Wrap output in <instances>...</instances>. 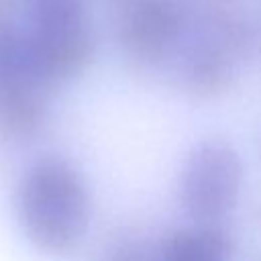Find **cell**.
<instances>
[{
  "label": "cell",
  "mask_w": 261,
  "mask_h": 261,
  "mask_svg": "<svg viewBox=\"0 0 261 261\" xmlns=\"http://www.w3.org/2000/svg\"><path fill=\"white\" fill-rule=\"evenodd\" d=\"M53 92L33 61L20 24L0 22V139L20 145L43 135Z\"/></svg>",
  "instance_id": "3957f363"
},
{
  "label": "cell",
  "mask_w": 261,
  "mask_h": 261,
  "mask_svg": "<svg viewBox=\"0 0 261 261\" xmlns=\"http://www.w3.org/2000/svg\"><path fill=\"white\" fill-rule=\"evenodd\" d=\"M102 261H155V259H147V257H143V255H139V253H122V251H118V253H112V255H108V257H104Z\"/></svg>",
  "instance_id": "9c48e42d"
},
{
  "label": "cell",
  "mask_w": 261,
  "mask_h": 261,
  "mask_svg": "<svg viewBox=\"0 0 261 261\" xmlns=\"http://www.w3.org/2000/svg\"><path fill=\"white\" fill-rule=\"evenodd\" d=\"M234 241L222 224L190 222L169 230L155 261H232Z\"/></svg>",
  "instance_id": "52a82bcc"
},
{
  "label": "cell",
  "mask_w": 261,
  "mask_h": 261,
  "mask_svg": "<svg viewBox=\"0 0 261 261\" xmlns=\"http://www.w3.org/2000/svg\"><path fill=\"white\" fill-rule=\"evenodd\" d=\"M245 186V161L239 149L220 137L192 145L177 179V196L192 222L222 224L237 208Z\"/></svg>",
  "instance_id": "277c9868"
},
{
  "label": "cell",
  "mask_w": 261,
  "mask_h": 261,
  "mask_svg": "<svg viewBox=\"0 0 261 261\" xmlns=\"http://www.w3.org/2000/svg\"><path fill=\"white\" fill-rule=\"evenodd\" d=\"M12 204L22 237L45 255H67L77 249L92 222L88 179L61 155L31 161L16 179Z\"/></svg>",
  "instance_id": "6da1fadb"
},
{
  "label": "cell",
  "mask_w": 261,
  "mask_h": 261,
  "mask_svg": "<svg viewBox=\"0 0 261 261\" xmlns=\"http://www.w3.org/2000/svg\"><path fill=\"white\" fill-rule=\"evenodd\" d=\"M24 0H0V22H14L16 14H22Z\"/></svg>",
  "instance_id": "ba28073f"
},
{
  "label": "cell",
  "mask_w": 261,
  "mask_h": 261,
  "mask_svg": "<svg viewBox=\"0 0 261 261\" xmlns=\"http://www.w3.org/2000/svg\"><path fill=\"white\" fill-rule=\"evenodd\" d=\"M177 59L184 88L194 96L214 98L232 86L239 53L212 41L188 37Z\"/></svg>",
  "instance_id": "8992f818"
},
{
  "label": "cell",
  "mask_w": 261,
  "mask_h": 261,
  "mask_svg": "<svg viewBox=\"0 0 261 261\" xmlns=\"http://www.w3.org/2000/svg\"><path fill=\"white\" fill-rule=\"evenodd\" d=\"M188 31V12L179 0H130L116 20L122 55L143 69H157L177 57Z\"/></svg>",
  "instance_id": "5b68a950"
},
{
  "label": "cell",
  "mask_w": 261,
  "mask_h": 261,
  "mask_svg": "<svg viewBox=\"0 0 261 261\" xmlns=\"http://www.w3.org/2000/svg\"><path fill=\"white\" fill-rule=\"evenodd\" d=\"M20 31L35 65L55 90L80 80L96 59L88 0H24Z\"/></svg>",
  "instance_id": "7a4b0ae2"
}]
</instances>
